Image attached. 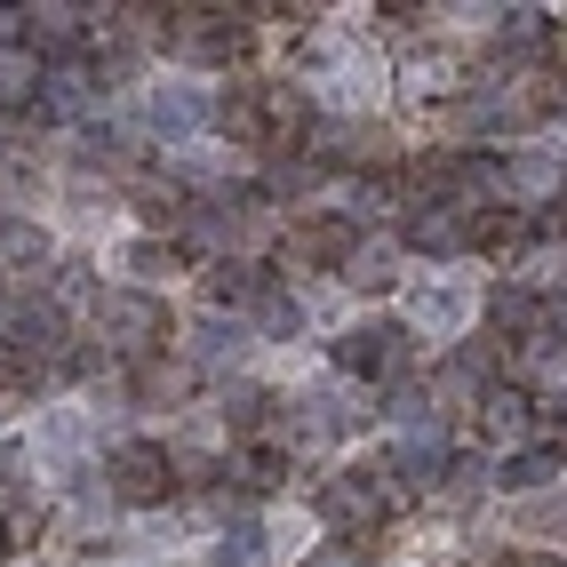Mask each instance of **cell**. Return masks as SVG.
Wrapping results in <instances>:
<instances>
[{
	"label": "cell",
	"mask_w": 567,
	"mask_h": 567,
	"mask_svg": "<svg viewBox=\"0 0 567 567\" xmlns=\"http://www.w3.org/2000/svg\"><path fill=\"white\" fill-rule=\"evenodd\" d=\"M32 104H41V112H89V104H96V72H89L81 56L41 64V89H32Z\"/></svg>",
	"instance_id": "9"
},
{
	"label": "cell",
	"mask_w": 567,
	"mask_h": 567,
	"mask_svg": "<svg viewBox=\"0 0 567 567\" xmlns=\"http://www.w3.org/2000/svg\"><path fill=\"white\" fill-rule=\"evenodd\" d=\"M49 264H56V248H49V233H41V224H0V272L41 280Z\"/></svg>",
	"instance_id": "13"
},
{
	"label": "cell",
	"mask_w": 567,
	"mask_h": 567,
	"mask_svg": "<svg viewBox=\"0 0 567 567\" xmlns=\"http://www.w3.org/2000/svg\"><path fill=\"white\" fill-rule=\"evenodd\" d=\"M400 248H424V256H464V248H472V216L440 208V200H408Z\"/></svg>",
	"instance_id": "5"
},
{
	"label": "cell",
	"mask_w": 567,
	"mask_h": 567,
	"mask_svg": "<svg viewBox=\"0 0 567 567\" xmlns=\"http://www.w3.org/2000/svg\"><path fill=\"white\" fill-rule=\"evenodd\" d=\"M248 9H168V41L184 56H200V64H233L240 41H248Z\"/></svg>",
	"instance_id": "3"
},
{
	"label": "cell",
	"mask_w": 567,
	"mask_h": 567,
	"mask_svg": "<svg viewBox=\"0 0 567 567\" xmlns=\"http://www.w3.org/2000/svg\"><path fill=\"white\" fill-rule=\"evenodd\" d=\"M496 480L504 487H559V447H512Z\"/></svg>",
	"instance_id": "16"
},
{
	"label": "cell",
	"mask_w": 567,
	"mask_h": 567,
	"mask_svg": "<svg viewBox=\"0 0 567 567\" xmlns=\"http://www.w3.org/2000/svg\"><path fill=\"white\" fill-rule=\"evenodd\" d=\"M153 128H161L168 144H193V136L208 128V96H200V89H184V81H168V89L153 96Z\"/></svg>",
	"instance_id": "11"
},
{
	"label": "cell",
	"mask_w": 567,
	"mask_h": 567,
	"mask_svg": "<svg viewBox=\"0 0 567 567\" xmlns=\"http://www.w3.org/2000/svg\"><path fill=\"white\" fill-rule=\"evenodd\" d=\"M224 424H233V432H264V424H272V392L233 384V392H224Z\"/></svg>",
	"instance_id": "19"
},
{
	"label": "cell",
	"mask_w": 567,
	"mask_h": 567,
	"mask_svg": "<svg viewBox=\"0 0 567 567\" xmlns=\"http://www.w3.org/2000/svg\"><path fill=\"white\" fill-rule=\"evenodd\" d=\"M0 551H9V519H0Z\"/></svg>",
	"instance_id": "26"
},
{
	"label": "cell",
	"mask_w": 567,
	"mask_h": 567,
	"mask_svg": "<svg viewBox=\"0 0 567 567\" xmlns=\"http://www.w3.org/2000/svg\"><path fill=\"white\" fill-rule=\"evenodd\" d=\"M336 368L360 375V384H368V375H400V368H408V336H400V328H384V320L344 328V336H336Z\"/></svg>",
	"instance_id": "4"
},
{
	"label": "cell",
	"mask_w": 567,
	"mask_h": 567,
	"mask_svg": "<svg viewBox=\"0 0 567 567\" xmlns=\"http://www.w3.org/2000/svg\"><path fill=\"white\" fill-rule=\"evenodd\" d=\"M352 240H360V233H352L344 216H305V224L288 233V264H344Z\"/></svg>",
	"instance_id": "10"
},
{
	"label": "cell",
	"mask_w": 567,
	"mask_h": 567,
	"mask_svg": "<svg viewBox=\"0 0 567 567\" xmlns=\"http://www.w3.org/2000/svg\"><path fill=\"white\" fill-rule=\"evenodd\" d=\"M136 392H144V408H176V392H184V368H161V360H144Z\"/></svg>",
	"instance_id": "22"
},
{
	"label": "cell",
	"mask_w": 567,
	"mask_h": 567,
	"mask_svg": "<svg viewBox=\"0 0 567 567\" xmlns=\"http://www.w3.org/2000/svg\"><path fill=\"white\" fill-rule=\"evenodd\" d=\"M104 487L121 504H168L176 496V464H168V447L128 440V447H112V456H104Z\"/></svg>",
	"instance_id": "2"
},
{
	"label": "cell",
	"mask_w": 567,
	"mask_h": 567,
	"mask_svg": "<svg viewBox=\"0 0 567 567\" xmlns=\"http://www.w3.org/2000/svg\"><path fill=\"white\" fill-rule=\"evenodd\" d=\"M96 328H104V352H121V360H153V352L168 344V305H161V296H144V288L104 296V305H96Z\"/></svg>",
	"instance_id": "1"
},
{
	"label": "cell",
	"mask_w": 567,
	"mask_h": 567,
	"mask_svg": "<svg viewBox=\"0 0 567 567\" xmlns=\"http://www.w3.org/2000/svg\"><path fill=\"white\" fill-rule=\"evenodd\" d=\"M216 567H264V536H256V527H248V519H240V527H233V536H224V544H216Z\"/></svg>",
	"instance_id": "23"
},
{
	"label": "cell",
	"mask_w": 567,
	"mask_h": 567,
	"mask_svg": "<svg viewBox=\"0 0 567 567\" xmlns=\"http://www.w3.org/2000/svg\"><path fill=\"white\" fill-rule=\"evenodd\" d=\"M17 41H24L32 56L64 64V56H81L89 24H81V9H17Z\"/></svg>",
	"instance_id": "6"
},
{
	"label": "cell",
	"mask_w": 567,
	"mask_h": 567,
	"mask_svg": "<svg viewBox=\"0 0 567 567\" xmlns=\"http://www.w3.org/2000/svg\"><path fill=\"white\" fill-rule=\"evenodd\" d=\"M256 336H305V296H296L288 280L256 288Z\"/></svg>",
	"instance_id": "14"
},
{
	"label": "cell",
	"mask_w": 567,
	"mask_h": 567,
	"mask_svg": "<svg viewBox=\"0 0 567 567\" xmlns=\"http://www.w3.org/2000/svg\"><path fill=\"white\" fill-rule=\"evenodd\" d=\"M256 288H264L256 264H240V256H216L208 264V296H216V305H256Z\"/></svg>",
	"instance_id": "17"
},
{
	"label": "cell",
	"mask_w": 567,
	"mask_h": 567,
	"mask_svg": "<svg viewBox=\"0 0 567 567\" xmlns=\"http://www.w3.org/2000/svg\"><path fill=\"white\" fill-rule=\"evenodd\" d=\"M415 328L456 336V328H464V296H456V288H424V296H415Z\"/></svg>",
	"instance_id": "18"
},
{
	"label": "cell",
	"mask_w": 567,
	"mask_h": 567,
	"mask_svg": "<svg viewBox=\"0 0 567 567\" xmlns=\"http://www.w3.org/2000/svg\"><path fill=\"white\" fill-rule=\"evenodd\" d=\"M384 144H392V136L375 128V121H368V128H360V121H328L312 168H375V161H384Z\"/></svg>",
	"instance_id": "8"
},
{
	"label": "cell",
	"mask_w": 567,
	"mask_h": 567,
	"mask_svg": "<svg viewBox=\"0 0 567 567\" xmlns=\"http://www.w3.org/2000/svg\"><path fill=\"white\" fill-rule=\"evenodd\" d=\"M527 415H536V408H527V392H512V384L480 392V432H487V440H519Z\"/></svg>",
	"instance_id": "15"
},
{
	"label": "cell",
	"mask_w": 567,
	"mask_h": 567,
	"mask_svg": "<svg viewBox=\"0 0 567 567\" xmlns=\"http://www.w3.org/2000/svg\"><path fill=\"white\" fill-rule=\"evenodd\" d=\"M121 264L144 280V296H153V280H161V272H176V248H168V240H128V256H121Z\"/></svg>",
	"instance_id": "21"
},
{
	"label": "cell",
	"mask_w": 567,
	"mask_h": 567,
	"mask_svg": "<svg viewBox=\"0 0 567 567\" xmlns=\"http://www.w3.org/2000/svg\"><path fill=\"white\" fill-rule=\"evenodd\" d=\"M240 487H256V496H264V487H280V456H264V447L240 456Z\"/></svg>",
	"instance_id": "24"
},
{
	"label": "cell",
	"mask_w": 567,
	"mask_h": 567,
	"mask_svg": "<svg viewBox=\"0 0 567 567\" xmlns=\"http://www.w3.org/2000/svg\"><path fill=\"white\" fill-rule=\"evenodd\" d=\"M384 487H375V480H360V472H344V480H328L320 487V519L328 527H344V536H360V527H375V519H384Z\"/></svg>",
	"instance_id": "7"
},
{
	"label": "cell",
	"mask_w": 567,
	"mask_h": 567,
	"mask_svg": "<svg viewBox=\"0 0 567 567\" xmlns=\"http://www.w3.org/2000/svg\"><path fill=\"white\" fill-rule=\"evenodd\" d=\"M352 288H392L400 280V240H384V233H368V240H352L344 248V264H336Z\"/></svg>",
	"instance_id": "12"
},
{
	"label": "cell",
	"mask_w": 567,
	"mask_h": 567,
	"mask_svg": "<svg viewBox=\"0 0 567 567\" xmlns=\"http://www.w3.org/2000/svg\"><path fill=\"white\" fill-rule=\"evenodd\" d=\"M320 567H360V551H328V559H320Z\"/></svg>",
	"instance_id": "25"
},
{
	"label": "cell",
	"mask_w": 567,
	"mask_h": 567,
	"mask_svg": "<svg viewBox=\"0 0 567 567\" xmlns=\"http://www.w3.org/2000/svg\"><path fill=\"white\" fill-rule=\"evenodd\" d=\"M240 344H248V320H240V312H233V320L216 312V320L193 328V352H200V360H224V352H240Z\"/></svg>",
	"instance_id": "20"
}]
</instances>
